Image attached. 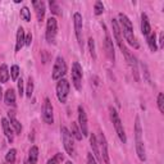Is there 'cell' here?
Listing matches in <instances>:
<instances>
[{
	"mask_svg": "<svg viewBox=\"0 0 164 164\" xmlns=\"http://www.w3.org/2000/svg\"><path fill=\"white\" fill-rule=\"evenodd\" d=\"M2 124H3V130H4V133H5L6 139H8L9 142H12V141H13V130H12V124L8 122V119H5V118L2 119Z\"/></svg>",
	"mask_w": 164,
	"mask_h": 164,
	"instance_id": "cell-19",
	"label": "cell"
},
{
	"mask_svg": "<svg viewBox=\"0 0 164 164\" xmlns=\"http://www.w3.org/2000/svg\"><path fill=\"white\" fill-rule=\"evenodd\" d=\"M18 76H19V67L18 66H12V68H10V77H12V80L17 81Z\"/></svg>",
	"mask_w": 164,
	"mask_h": 164,
	"instance_id": "cell-31",
	"label": "cell"
},
{
	"mask_svg": "<svg viewBox=\"0 0 164 164\" xmlns=\"http://www.w3.org/2000/svg\"><path fill=\"white\" fill-rule=\"evenodd\" d=\"M64 159V156H63V154H56L54 158H51V159H49L48 160V164H58V163H60L62 160Z\"/></svg>",
	"mask_w": 164,
	"mask_h": 164,
	"instance_id": "cell-34",
	"label": "cell"
},
{
	"mask_svg": "<svg viewBox=\"0 0 164 164\" xmlns=\"http://www.w3.org/2000/svg\"><path fill=\"white\" fill-rule=\"evenodd\" d=\"M72 82L77 90L82 89V85H81V82H82V67L80 66L78 62H74L73 66H72Z\"/></svg>",
	"mask_w": 164,
	"mask_h": 164,
	"instance_id": "cell-8",
	"label": "cell"
},
{
	"mask_svg": "<svg viewBox=\"0 0 164 164\" xmlns=\"http://www.w3.org/2000/svg\"><path fill=\"white\" fill-rule=\"evenodd\" d=\"M141 32L146 37L151 33V26H150L149 18H147V16L145 13H142V16H141Z\"/></svg>",
	"mask_w": 164,
	"mask_h": 164,
	"instance_id": "cell-15",
	"label": "cell"
},
{
	"mask_svg": "<svg viewBox=\"0 0 164 164\" xmlns=\"http://www.w3.org/2000/svg\"><path fill=\"white\" fill-rule=\"evenodd\" d=\"M136 153H137V156L141 162H145L146 160V154H145V146H144V141L140 140V141H136Z\"/></svg>",
	"mask_w": 164,
	"mask_h": 164,
	"instance_id": "cell-21",
	"label": "cell"
},
{
	"mask_svg": "<svg viewBox=\"0 0 164 164\" xmlns=\"http://www.w3.org/2000/svg\"><path fill=\"white\" fill-rule=\"evenodd\" d=\"M122 53L124 54V56H126V60L128 62V64H130V67H131V69H132V74H133V77H135V80H136L137 82L140 81V72H139V67H137V62H136V58L128 51V49L124 46L123 49H122Z\"/></svg>",
	"mask_w": 164,
	"mask_h": 164,
	"instance_id": "cell-7",
	"label": "cell"
},
{
	"mask_svg": "<svg viewBox=\"0 0 164 164\" xmlns=\"http://www.w3.org/2000/svg\"><path fill=\"white\" fill-rule=\"evenodd\" d=\"M158 108H159L160 113H164V95H163V92H159V95H158Z\"/></svg>",
	"mask_w": 164,
	"mask_h": 164,
	"instance_id": "cell-35",
	"label": "cell"
},
{
	"mask_svg": "<svg viewBox=\"0 0 164 164\" xmlns=\"http://www.w3.org/2000/svg\"><path fill=\"white\" fill-rule=\"evenodd\" d=\"M60 133H62V141H63V145L64 149L68 155H74V142H73V136L72 133L68 131L67 127H62L60 128Z\"/></svg>",
	"mask_w": 164,
	"mask_h": 164,
	"instance_id": "cell-3",
	"label": "cell"
},
{
	"mask_svg": "<svg viewBox=\"0 0 164 164\" xmlns=\"http://www.w3.org/2000/svg\"><path fill=\"white\" fill-rule=\"evenodd\" d=\"M90 145L92 147V151H94V156L99 160V162H103L101 160V155H100V150H99V144H97V139L94 133L90 135Z\"/></svg>",
	"mask_w": 164,
	"mask_h": 164,
	"instance_id": "cell-16",
	"label": "cell"
},
{
	"mask_svg": "<svg viewBox=\"0 0 164 164\" xmlns=\"http://www.w3.org/2000/svg\"><path fill=\"white\" fill-rule=\"evenodd\" d=\"M104 49H105V53H106V56L114 62L116 60V53H114V46H113V41L110 39L109 35L105 36V40H104Z\"/></svg>",
	"mask_w": 164,
	"mask_h": 164,
	"instance_id": "cell-14",
	"label": "cell"
},
{
	"mask_svg": "<svg viewBox=\"0 0 164 164\" xmlns=\"http://www.w3.org/2000/svg\"><path fill=\"white\" fill-rule=\"evenodd\" d=\"M49 5H50V9H51V13L53 14H55V16H60V8H59V5L56 4L54 0H50L49 2Z\"/></svg>",
	"mask_w": 164,
	"mask_h": 164,
	"instance_id": "cell-29",
	"label": "cell"
},
{
	"mask_svg": "<svg viewBox=\"0 0 164 164\" xmlns=\"http://www.w3.org/2000/svg\"><path fill=\"white\" fill-rule=\"evenodd\" d=\"M78 123H80V131L82 136L89 135V127H87V116L85 113V109L80 105L78 106Z\"/></svg>",
	"mask_w": 164,
	"mask_h": 164,
	"instance_id": "cell-11",
	"label": "cell"
},
{
	"mask_svg": "<svg viewBox=\"0 0 164 164\" xmlns=\"http://www.w3.org/2000/svg\"><path fill=\"white\" fill-rule=\"evenodd\" d=\"M71 130H72V136L76 139V140H82V133H81V131H80V127H78L74 122H72V127H71Z\"/></svg>",
	"mask_w": 164,
	"mask_h": 164,
	"instance_id": "cell-26",
	"label": "cell"
},
{
	"mask_svg": "<svg viewBox=\"0 0 164 164\" xmlns=\"http://www.w3.org/2000/svg\"><path fill=\"white\" fill-rule=\"evenodd\" d=\"M16 155H17L16 149H10V150H9L8 153H6V155H5V160H6V163L13 164L14 162H16Z\"/></svg>",
	"mask_w": 164,
	"mask_h": 164,
	"instance_id": "cell-27",
	"label": "cell"
},
{
	"mask_svg": "<svg viewBox=\"0 0 164 164\" xmlns=\"http://www.w3.org/2000/svg\"><path fill=\"white\" fill-rule=\"evenodd\" d=\"M118 18H119L118 23H119V27H120V31H122L126 41L131 46H133L135 49H139L140 45H139V42L136 41V37H135V35H133V26H132V22L130 21V18L123 13H119Z\"/></svg>",
	"mask_w": 164,
	"mask_h": 164,
	"instance_id": "cell-1",
	"label": "cell"
},
{
	"mask_svg": "<svg viewBox=\"0 0 164 164\" xmlns=\"http://www.w3.org/2000/svg\"><path fill=\"white\" fill-rule=\"evenodd\" d=\"M4 101L6 105H10V106H16V94H14V90L8 89L4 95Z\"/></svg>",
	"mask_w": 164,
	"mask_h": 164,
	"instance_id": "cell-20",
	"label": "cell"
},
{
	"mask_svg": "<svg viewBox=\"0 0 164 164\" xmlns=\"http://www.w3.org/2000/svg\"><path fill=\"white\" fill-rule=\"evenodd\" d=\"M56 30H58V22L54 17H50L46 22V40L50 44L55 42V36H56Z\"/></svg>",
	"mask_w": 164,
	"mask_h": 164,
	"instance_id": "cell-6",
	"label": "cell"
},
{
	"mask_svg": "<svg viewBox=\"0 0 164 164\" xmlns=\"http://www.w3.org/2000/svg\"><path fill=\"white\" fill-rule=\"evenodd\" d=\"M89 49H90L91 56L95 59V58H96V53H95V41H94V39H92V37L89 39Z\"/></svg>",
	"mask_w": 164,
	"mask_h": 164,
	"instance_id": "cell-32",
	"label": "cell"
},
{
	"mask_svg": "<svg viewBox=\"0 0 164 164\" xmlns=\"http://www.w3.org/2000/svg\"><path fill=\"white\" fill-rule=\"evenodd\" d=\"M67 73V64L66 62H64V59L62 58V56H58L55 60V64H54V67H53V80L55 81H59L60 78Z\"/></svg>",
	"mask_w": 164,
	"mask_h": 164,
	"instance_id": "cell-4",
	"label": "cell"
},
{
	"mask_svg": "<svg viewBox=\"0 0 164 164\" xmlns=\"http://www.w3.org/2000/svg\"><path fill=\"white\" fill-rule=\"evenodd\" d=\"M109 113H110V119H112V122H113V124H114V128H116V132H117V135H118L119 140L122 141L123 144H126V142H127L126 132H124V128H123L122 120H120L119 117H118L117 110L114 109L113 106H110V108H109Z\"/></svg>",
	"mask_w": 164,
	"mask_h": 164,
	"instance_id": "cell-2",
	"label": "cell"
},
{
	"mask_svg": "<svg viewBox=\"0 0 164 164\" xmlns=\"http://www.w3.org/2000/svg\"><path fill=\"white\" fill-rule=\"evenodd\" d=\"M87 164H96L95 156L92 154H87Z\"/></svg>",
	"mask_w": 164,
	"mask_h": 164,
	"instance_id": "cell-38",
	"label": "cell"
},
{
	"mask_svg": "<svg viewBox=\"0 0 164 164\" xmlns=\"http://www.w3.org/2000/svg\"><path fill=\"white\" fill-rule=\"evenodd\" d=\"M39 158V149L37 146H32L28 151V164H36Z\"/></svg>",
	"mask_w": 164,
	"mask_h": 164,
	"instance_id": "cell-22",
	"label": "cell"
},
{
	"mask_svg": "<svg viewBox=\"0 0 164 164\" xmlns=\"http://www.w3.org/2000/svg\"><path fill=\"white\" fill-rule=\"evenodd\" d=\"M42 119L44 122L48 124H51L54 122V117H53V105L50 100L46 97L44 100V105H42Z\"/></svg>",
	"mask_w": 164,
	"mask_h": 164,
	"instance_id": "cell-9",
	"label": "cell"
},
{
	"mask_svg": "<svg viewBox=\"0 0 164 164\" xmlns=\"http://www.w3.org/2000/svg\"><path fill=\"white\" fill-rule=\"evenodd\" d=\"M21 18L23 21H26V22H30L31 21V12L27 6H23V8L21 9Z\"/></svg>",
	"mask_w": 164,
	"mask_h": 164,
	"instance_id": "cell-28",
	"label": "cell"
},
{
	"mask_svg": "<svg viewBox=\"0 0 164 164\" xmlns=\"http://www.w3.org/2000/svg\"><path fill=\"white\" fill-rule=\"evenodd\" d=\"M68 94H69V83L67 80L60 78L58 83H56V96H58V100L60 103H66Z\"/></svg>",
	"mask_w": 164,
	"mask_h": 164,
	"instance_id": "cell-5",
	"label": "cell"
},
{
	"mask_svg": "<svg viewBox=\"0 0 164 164\" xmlns=\"http://www.w3.org/2000/svg\"><path fill=\"white\" fill-rule=\"evenodd\" d=\"M18 92H19V96H23L25 86H23V81H22V78H19V80H18Z\"/></svg>",
	"mask_w": 164,
	"mask_h": 164,
	"instance_id": "cell-37",
	"label": "cell"
},
{
	"mask_svg": "<svg viewBox=\"0 0 164 164\" xmlns=\"http://www.w3.org/2000/svg\"><path fill=\"white\" fill-rule=\"evenodd\" d=\"M9 71H8V66L6 64H2L0 66V83H5L9 80Z\"/></svg>",
	"mask_w": 164,
	"mask_h": 164,
	"instance_id": "cell-23",
	"label": "cell"
},
{
	"mask_svg": "<svg viewBox=\"0 0 164 164\" xmlns=\"http://www.w3.org/2000/svg\"><path fill=\"white\" fill-rule=\"evenodd\" d=\"M66 164H72V162H67V163H66Z\"/></svg>",
	"mask_w": 164,
	"mask_h": 164,
	"instance_id": "cell-42",
	"label": "cell"
},
{
	"mask_svg": "<svg viewBox=\"0 0 164 164\" xmlns=\"http://www.w3.org/2000/svg\"><path fill=\"white\" fill-rule=\"evenodd\" d=\"M159 45H160V48L164 45V33L163 32H160V35H159Z\"/></svg>",
	"mask_w": 164,
	"mask_h": 164,
	"instance_id": "cell-40",
	"label": "cell"
},
{
	"mask_svg": "<svg viewBox=\"0 0 164 164\" xmlns=\"http://www.w3.org/2000/svg\"><path fill=\"white\" fill-rule=\"evenodd\" d=\"M104 12V5L101 2H96L95 3V8H94V13L96 14V16H100V14H103Z\"/></svg>",
	"mask_w": 164,
	"mask_h": 164,
	"instance_id": "cell-33",
	"label": "cell"
},
{
	"mask_svg": "<svg viewBox=\"0 0 164 164\" xmlns=\"http://www.w3.org/2000/svg\"><path fill=\"white\" fill-rule=\"evenodd\" d=\"M147 45H149V48H150V50H151L153 53H155L156 50H158V45H156V35H155V32H151V33L147 36Z\"/></svg>",
	"mask_w": 164,
	"mask_h": 164,
	"instance_id": "cell-24",
	"label": "cell"
},
{
	"mask_svg": "<svg viewBox=\"0 0 164 164\" xmlns=\"http://www.w3.org/2000/svg\"><path fill=\"white\" fill-rule=\"evenodd\" d=\"M32 5L35 6V9H36L37 19L41 22V21L44 19V16H45V3L44 2H32Z\"/></svg>",
	"mask_w": 164,
	"mask_h": 164,
	"instance_id": "cell-18",
	"label": "cell"
},
{
	"mask_svg": "<svg viewBox=\"0 0 164 164\" xmlns=\"http://www.w3.org/2000/svg\"><path fill=\"white\" fill-rule=\"evenodd\" d=\"M32 92H33V81H32V78L30 77V78H28V81H27L26 95H27L28 97H31V96H32Z\"/></svg>",
	"mask_w": 164,
	"mask_h": 164,
	"instance_id": "cell-30",
	"label": "cell"
},
{
	"mask_svg": "<svg viewBox=\"0 0 164 164\" xmlns=\"http://www.w3.org/2000/svg\"><path fill=\"white\" fill-rule=\"evenodd\" d=\"M97 144L100 145V147H101V151H100L101 160H103L105 164H109L108 144H106V139H105V136H104V133H100V135H99V141H97Z\"/></svg>",
	"mask_w": 164,
	"mask_h": 164,
	"instance_id": "cell-12",
	"label": "cell"
},
{
	"mask_svg": "<svg viewBox=\"0 0 164 164\" xmlns=\"http://www.w3.org/2000/svg\"><path fill=\"white\" fill-rule=\"evenodd\" d=\"M73 22H74V31H76V37L81 48H83V40H82V16L80 13H74L73 16Z\"/></svg>",
	"mask_w": 164,
	"mask_h": 164,
	"instance_id": "cell-10",
	"label": "cell"
},
{
	"mask_svg": "<svg viewBox=\"0 0 164 164\" xmlns=\"http://www.w3.org/2000/svg\"><path fill=\"white\" fill-rule=\"evenodd\" d=\"M141 68L144 69V72H142V73H144V77H145V80H146L149 83H151V80H150V74H149V71H147V66H146L145 63H141Z\"/></svg>",
	"mask_w": 164,
	"mask_h": 164,
	"instance_id": "cell-36",
	"label": "cell"
},
{
	"mask_svg": "<svg viewBox=\"0 0 164 164\" xmlns=\"http://www.w3.org/2000/svg\"><path fill=\"white\" fill-rule=\"evenodd\" d=\"M31 42H32V35H31V33H28L27 36H26V39H25V45L30 46V45H31Z\"/></svg>",
	"mask_w": 164,
	"mask_h": 164,
	"instance_id": "cell-39",
	"label": "cell"
},
{
	"mask_svg": "<svg viewBox=\"0 0 164 164\" xmlns=\"http://www.w3.org/2000/svg\"><path fill=\"white\" fill-rule=\"evenodd\" d=\"M8 116H9V118H10V124L14 127L16 132H17V133H21V132H22V126H21V123L16 119V117H14V112H9Z\"/></svg>",
	"mask_w": 164,
	"mask_h": 164,
	"instance_id": "cell-25",
	"label": "cell"
},
{
	"mask_svg": "<svg viewBox=\"0 0 164 164\" xmlns=\"http://www.w3.org/2000/svg\"><path fill=\"white\" fill-rule=\"evenodd\" d=\"M112 27H113L114 37H116L117 44H118L120 50H122L124 48V44H123V39H122V31H120V27H119V23H118L117 19H112Z\"/></svg>",
	"mask_w": 164,
	"mask_h": 164,
	"instance_id": "cell-13",
	"label": "cell"
},
{
	"mask_svg": "<svg viewBox=\"0 0 164 164\" xmlns=\"http://www.w3.org/2000/svg\"><path fill=\"white\" fill-rule=\"evenodd\" d=\"M25 39H26V35H25V30L23 27H18V31H17V41H16V51H19L22 46L25 45Z\"/></svg>",
	"mask_w": 164,
	"mask_h": 164,
	"instance_id": "cell-17",
	"label": "cell"
},
{
	"mask_svg": "<svg viewBox=\"0 0 164 164\" xmlns=\"http://www.w3.org/2000/svg\"><path fill=\"white\" fill-rule=\"evenodd\" d=\"M2 96H3V91H2V86H0V100H2Z\"/></svg>",
	"mask_w": 164,
	"mask_h": 164,
	"instance_id": "cell-41",
	"label": "cell"
}]
</instances>
